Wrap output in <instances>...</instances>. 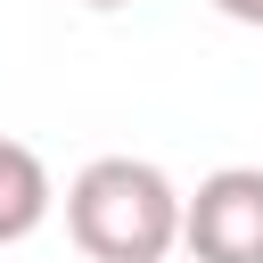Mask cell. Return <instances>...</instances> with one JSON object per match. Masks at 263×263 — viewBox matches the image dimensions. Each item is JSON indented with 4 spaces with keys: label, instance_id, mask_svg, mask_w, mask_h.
Returning a JSON list of instances; mask_svg holds the SVG:
<instances>
[{
    "label": "cell",
    "instance_id": "6da1fadb",
    "mask_svg": "<svg viewBox=\"0 0 263 263\" xmlns=\"http://www.w3.org/2000/svg\"><path fill=\"white\" fill-rule=\"evenodd\" d=\"M66 230L90 263H164L181 247V189L148 156H90L66 181Z\"/></svg>",
    "mask_w": 263,
    "mask_h": 263
},
{
    "label": "cell",
    "instance_id": "7a4b0ae2",
    "mask_svg": "<svg viewBox=\"0 0 263 263\" xmlns=\"http://www.w3.org/2000/svg\"><path fill=\"white\" fill-rule=\"evenodd\" d=\"M181 247L197 263H263V164H222L181 197Z\"/></svg>",
    "mask_w": 263,
    "mask_h": 263
},
{
    "label": "cell",
    "instance_id": "3957f363",
    "mask_svg": "<svg viewBox=\"0 0 263 263\" xmlns=\"http://www.w3.org/2000/svg\"><path fill=\"white\" fill-rule=\"evenodd\" d=\"M49 205H58V189H49V164H41V148H25V140H0V247L33 238V230L49 222Z\"/></svg>",
    "mask_w": 263,
    "mask_h": 263
},
{
    "label": "cell",
    "instance_id": "277c9868",
    "mask_svg": "<svg viewBox=\"0 0 263 263\" xmlns=\"http://www.w3.org/2000/svg\"><path fill=\"white\" fill-rule=\"evenodd\" d=\"M205 8H222L230 25H263V0H205Z\"/></svg>",
    "mask_w": 263,
    "mask_h": 263
},
{
    "label": "cell",
    "instance_id": "5b68a950",
    "mask_svg": "<svg viewBox=\"0 0 263 263\" xmlns=\"http://www.w3.org/2000/svg\"><path fill=\"white\" fill-rule=\"evenodd\" d=\"M82 8H132V0H82Z\"/></svg>",
    "mask_w": 263,
    "mask_h": 263
}]
</instances>
